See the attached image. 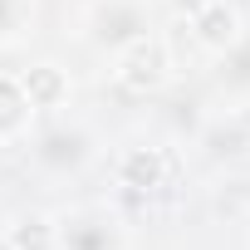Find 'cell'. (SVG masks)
<instances>
[{"label":"cell","mask_w":250,"mask_h":250,"mask_svg":"<svg viewBox=\"0 0 250 250\" xmlns=\"http://www.w3.org/2000/svg\"><path fill=\"white\" fill-rule=\"evenodd\" d=\"M167 69H172V54H167V44H162L157 35H138L128 49L118 54V69H113V79H118V88H123V93L147 98V93H157V88L167 83Z\"/></svg>","instance_id":"cell-1"},{"label":"cell","mask_w":250,"mask_h":250,"mask_svg":"<svg viewBox=\"0 0 250 250\" xmlns=\"http://www.w3.org/2000/svg\"><path fill=\"white\" fill-rule=\"evenodd\" d=\"M191 35H196L206 49H235V44H240V10L226 5V0H211L206 10L191 15Z\"/></svg>","instance_id":"cell-3"},{"label":"cell","mask_w":250,"mask_h":250,"mask_svg":"<svg viewBox=\"0 0 250 250\" xmlns=\"http://www.w3.org/2000/svg\"><path fill=\"white\" fill-rule=\"evenodd\" d=\"M20 88H25L30 108H59L64 93H69V79H64V69H54V64H35V69L20 74Z\"/></svg>","instance_id":"cell-4"},{"label":"cell","mask_w":250,"mask_h":250,"mask_svg":"<svg viewBox=\"0 0 250 250\" xmlns=\"http://www.w3.org/2000/svg\"><path fill=\"white\" fill-rule=\"evenodd\" d=\"M25 118H30V98H25L20 79L0 74V143H5V138H15V133L25 128Z\"/></svg>","instance_id":"cell-5"},{"label":"cell","mask_w":250,"mask_h":250,"mask_svg":"<svg viewBox=\"0 0 250 250\" xmlns=\"http://www.w3.org/2000/svg\"><path fill=\"white\" fill-rule=\"evenodd\" d=\"M5 245H10V250H54V230H49L44 216H25V221L10 226Z\"/></svg>","instance_id":"cell-6"},{"label":"cell","mask_w":250,"mask_h":250,"mask_svg":"<svg viewBox=\"0 0 250 250\" xmlns=\"http://www.w3.org/2000/svg\"><path fill=\"white\" fill-rule=\"evenodd\" d=\"M177 5H182L187 15H196V10H206V5H211V0H177Z\"/></svg>","instance_id":"cell-7"},{"label":"cell","mask_w":250,"mask_h":250,"mask_svg":"<svg viewBox=\"0 0 250 250\" xmlns=\"http://www.w3.org/2000/svg\"><path fill=\"white\" fill-rule=\"evenodd\" d=\"M177 182V157L167 147H133L118 162V187L133 196H157Z\"/></svg>","instance_id":"cell-2"},{"label":"cell","mask_w":250,"mask_h":250,"mask_svg":"<svg viewBox=\"0 0 250 250\" xmlns=\"http://www.w3.org/2000/svg\"><path fill=\"white\" fill-rule=\"evenodd\" d=\"M0 250H10V245H5V240H0Z\"/></svg>","instance_id":"cell-8"}]
</instances>
